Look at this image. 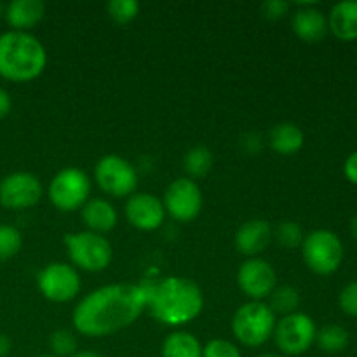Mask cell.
<instances>
[{
	"instance_id": "1",
	"label": "cell",
	"mask_w": 357,
	"mask_h": 357,
	"mask_svg": "<svg viewBox=\"0 0 357 357\" xmlns=\"http://www.w3.org/2000/svg\"><path fill=\"white\" fill-rule=\"evenodd\" d=\"M145 284L115 282L84 296L73 309L72 321L80 335L103 338L131 326L146 309Z\"/></svg>"
},
{
	"instance_id": "2",
	"label": "cell",
	"mask_w": 357,
	"mask_h": 357,
	"mask_svg": "<svg viewBox=\"0 0 357 357\" xmlns=\"http://www.w3.org/2000/svg\"><path fill=\"white\" fill-rule=\"evenodd\" d=\"M145 286L149 293L146 309L164 326L178 328L192 323L204 309V295L192 279L169 275Z\"/></svg>"
},
{
	"instance_id": "3",
	"label": "cell",
	"mask_w": 357,
	"mask_h": 357,
	"mask_svg": "<svg viewBox=\"0 0 357 357\" xmlns=\"http://www.w3.org/2000/svg\"><path fill=\"white\" fill-rule=\"evenodd\" d=\"M47 66L44 44L28 31L9 30L0 35V77L10 82H30Z\"/></svg>"
},
{
	"instance_id": "4",
	"label": "cell",
	"mask_w": 357,
	"mask_h": 357,
	"mask_svg": "<svg viewBox=\"0 0 357 357\" xmlns=\"http://www.w3.org/2000/svg\"><path fill=\"white\" fill-rule=\"evenodd\" d=\"M275 314L264 302H248L232 317V333L244 347L257 349L274 337Z\"/></svg>"
},
{
	"instance_id": "5",
	"label": "cell",
	"mask_w": 357,
	"mask_h": 357,
	"mask_svg": "<svg viewBox=\"0 0 357 357\" xmlns=\"http://www.w3.org/2000/svg\"><path fill=\"white\" fill-rule=\"evenodd\" d=\"M65 246L72 264L86 272L105 271L112 264L114 257V250L107 237L89 230L66 234Z\"/></svg>"
},
{
	"instance_id": "6",
	"label": "cell",
	"mask_w": 357,
	"mask_h": 357,
	"mask_svg": "<svg viewBox=\"0 0 357 357\" xmlns=\"http://www.w3.org/2000/svg\"><path fill=\"white\" fill-rule=\"evenodd\" d=\"M302 255L307 267L317 275H330L338 271L344 260V244L331 230H314L302 243Z\"/></svg>"
},
{
	"instance_id": "7",
	"label": "cell",
	"mask_w": 357,
	"mask_h": 357,
	"mask_svg": "<svg viewBox=\"0 0 357 357\" xmlns=\"http://www.w3.org/2000/svg\"><path fill=\"white\" fill-rule=\"evenodd\" d=\"M47 195L52 206L59 211L72 213L82 209L91 195L89 176L79 167H65V169L58 171L51 180Z\"/></svg>"
},
{
	"instance_id": "8",
	"label": "cell",
	"mask_w": 357,
	"mask_h": 357,
	"mask_svg": "<svg viewBox=\"0 0 357 357\" xmlns=\"http://www.w3.org/2000/svg\"><path fill=\"white\" fill-rule=\"evenodd\" d=\"M94 180L98 187L112 197H131L138 187L136 167L128 159L115 153H108L98 160Z\"/></svg>"
},
{
	"instance_id": "9",
	"label": "cell",
	"mask_w": 357,
	"mask_h": 357,
	"mask_svg": "<svg viewBox=\"0 0 357 357\" xmlns=\"http://www.w3.org/2000/svg\"><path fill=\"white\" fill-rule=\"evenodd\" d=\"M317 328L312 317L303 312H293L275 323L274 340L284 356L305 354L316 342Z\"/></svg>"
},
{
	"instance_id": "10",
	"label": "cell",
	"mask_w": 357,
	"mask_h": 357,
	"mask_svg": "<svg viewBox=\"0 0 357 357\" xmlns=\"http://www.w3.org/2000/svg\"><path fill=\"white\" fill-rule=\"evenodd\" d=\"M80 275L75 267L65 261H52L47 264L37 274L38 291L49 302L66 303L75 298L80 291Z\"/></svg>"
},
{
	"instance_id": "11",
	"label": "cell",
	"mask_w": 357,
	"mask_h": 357,
	"mask_svg": "<svg viewBox=\"0 0 357 357\" xmlns=\"http://www.w3.org/2000/svg\"><path fill=\"white\" fill-rule=\"evenodd\" d=\"M164 209L169 213L176 222H192L202 211L204 197L199 185L190 178H178L171 181L164 194Z\"/></svg>"
},
{
	"instance_id": "12",
	"label": "cell",
	"mask_w": 357,
	"mask_h": 357,
	"mask_svg": "<svg viewBox=\"0 0 357 357\" xmlns=\"http://www.w3.org/2000/svg\"><path fill=\"white\" fill-rule=\"evenodd\" d=\"M42 199V183L35 174L16 171L0 180V204L6 209H28Z\"/></svg>"
},
{
	"instance_id": "13",
	"label": "cell",
	"mask_w": 357,
	"mask_h": 357,
	"mask_svg": "<svg viewBox=\"0 0 357 357\" xmlns=\"http://www.w3.org/2000/svg\"><path fill=\"white\" fill-rule=\"evenodd\" d=\"M237 284L251 302H261L264 298H268L278 286V274L264 258H248L237 271Z\"/></svg>"
},
{
	"instance_id": "14",
	"label": "cell",
	"mask_w": 357,
	"mask_h": 357,
	"mask_svg": "<svg viewBox=\"0 0 357 357\" xmlns=\"http://www.w3.org/2000/svg\"><path fill=\"white\" fill-rule=\"evenodd\" d=\"M126 218L135 229L142 230V232H153L162 227L166 209L157 195L142 192V194H132L128 199Z\"/></svg>"
},
{
	"instance_id": "15",
	"label": "cell",
	"mask_w": 357,
	"mask_h": 357,
	"mask_svg": "<svg viewBox=\"0 0 357 357\" xmlns=\"http://www.w3.org/2000/svg\"><path fill=\"white\" fill-rule=\"evenodd\" d=\"M274 229L267 220L253 218L244 222L236 232V248L248 258H255L267 250Z\"/></svg>"
},
{
	"instance_id": "16",
	"label": "cell",
	"mask_w": 357,
	"mask_h": 357,
	"mask_svg": "<svg viewBox=\"0 0 357 357\" xmlns=\"http://www.w3.org/2000/svg\"><path fill=\"white\" fill-rule=\"evenodd\" d=\"M291 26L300 40L317 44L328 33V17L317 7L300 6V9L293 14Z\"/></svg>"
},
{
	"instance_id": "17",
	"label": "cell",
	"mask_w": 357,
	"mask_h": 357,
	"mask_svg": "<svg viewBox=\"0 0 357 357\" xmlns=\"http://www.w3.org/2000/svg\"><path fill=\"white\" fill-rule=\"evenodd\" d=\"M82 213V220L86 223L87 230L94 234H107L110 230L115 229L119 222L117 209L114 208L112 202H108L107 199L94 197L89 199L86 204L80 209Z\"/></svg>"
},
{
	"instance_id": "18",
	"label": "cell",
	"mask_w": 357,
	"mask_h": 357,
	"mask_svg": "<svg viewBox=\"0 0 357 357\" xmlns=\"http://www.w3.org/2000/svg\"><path fill=\"white\" fill-rule=\"evenodd\" d=\"M45 14L42 0H13L6 3V21L14 31H28L37 26Z\"/></svg>"
},
{
	"instance_id": "19",
	"label": "cell",
	"mask_w": 357,
	"mask_h": 357,
	"mask_svg": "<svg viewBox=\"0 0 357 357\" xmlns=\"http://www.w3.org/2000/svg\"><path fill=\"white\" fill-rule=\"evenodd\" d=\"M328 30L340 40L357 38V0H344L331 7L328 16Z\"/></svg>"
},
{
	"instance_id": "20",
	"label": "cell",
	"mask_w": 357,
	"mask_h": 357,
	"mask_svg": "<svg viewBox=\"0 0 357 357\" xmlns=\"http://www.w3.org/2000/svg\"><path fill=\"white\" fill-rule=\"evenodd\" d=\"M303 143H305V135L293 122H281L268 132V145L279 155H295L302 150Z\"/></svg>"
},
{
	"instance_id": "21",
	"label": "cell",
	"mask_w": 357,
	"mask_h": 357,
	"mask_svg": "<svg viewBox=\"0 0 357 357\" xmlns=\"http://www.w3.org/2000/svg\"><path fill=\"white\" fill-rule=\"evenodd\" d=\"M162 357H202V344L188 331H173L167 335L160 349Z\"/></svg>"
},
{
	"instance_id": "22",
	"label": "cell",
	"mask_w": 357,
	"mask_h": 357,
	"mask_svg": "<svg viewBox=\"0 0 357 357\" xmlns=\"http://www.w3.org/2000/svg\"><path fill=\"white\" fill-rule=\"evenodd\" d=\"M213 164H215L213 152L204 145L192 146L183 157V167L188 176H190V180L206 176L213 169Z\"/></svg>"
},
{
	"instance_id": "23",
	"label": "cell",
	"mask_w": 357,
	"mask_h": 357,
	"mask_svg": "<svg viewBox=\"0 0 357 357\" xmlns=\"http://www.w3.org/2000/svg\"><path fill=\"white\" fill-rule=\"evenodd\" d=\"M268 307L274 314H282V316H289V314L296 312L300 305V291L295 286H275L274 291L268 296Z\"/></svg>"
},
{
	"instance_id": "24",
	"label": "cell",
	"mask_w": 357,
	"mask_h": 357,
	"mask_svg": "<svg viewBox=\"0 0 357 357\" xmlns=\"http://www.w3.org/2000/svg\"><path fill=\"white\" fill-rule=\"evenodd\" d=\"M316 342L319 349L328 354H338L345 351L349 345V331L338 324H328L321 328L316 335Z\"/></svg>"
},
{
	"instance_id": "25",
	"label": "cell",
	"mask_w": 357,
	"mask_h": 357,
	"mask_svg": "<svg viewBox=\"0 0 357 357\" xmlns=\"http://www.w3.org/2000/svg\"><path fill=\"white\" fill-rule=\"evenodd\" d=\"M23 246V236L13 225H0V261L16 257Z\"/></svg>"
},
{
	"instance_id": "26",
	"label": "cell",
	"mask_w": 357,
	"mask_h": 357,
	"mask_svg": "<svg viewBox=\"0 0 357 357\" xmlns=\"http://www.w3.org/2000/svg\"><path fill=\"white\" fill-rule=\"evenodd\" d=\"M107 13L115 23L128 24L139 14V2L136 0H112L107 3Z\"/></svg>"
},
{
	"instance_id": "27",
	"label": "cell",
	"mask_w": 357,
	"mask_h": 357,
	"mask_svg": "<svg viewBox=\"0 0 357 357\" xmlns=\"http://www.w3.org/2000/svg\"><path fill=\"white\" fill-rule=\"evenodd\" d=\"M49 349L56 357H72L77 352V337L70 330H56L49 337Z\"/></svg>"
},
{
	"instance_id": "28",
	"label": "cell",
	"mask_w": 357,
	"mask_h": 357,
	"mask_svg": "<svg viewBox=\"0 0 357 357\" xmlns=\"http://www.w3.org/2000/svg\"><path fill=\"white\" fill-rule=\"evenodd\" d=\"M275 239L281 246L293 250V248L302 246L305 236H303V230L298 223L291 222V220H284V222L275 227Z\"/></svg>"
},
{
	"instance_id": "29",
	"label": "cell",
	"mask_w": 357,
	"mask_h": 357,
	"mask_svg": "<svg viewBox=\"0 0 357 357\" xmlns=\"http://www.w3.org/2000/svg\"><path fill=\"white\" fill-rule=\"evenodd\" d=\"M202 357H243L239 347L225 338H215L202 345Z\"/></svg>"
},
{
	"instance_id": "30",
	"label": "cell",
	"mask_w": 357,
	"mask_h": 357,
	"mask_svg": "<svg viewBox=\"0 0 357 357\" xmlns=\"http://www.w3.org/2000/svg\"><path fill=\"white\" fill-rule=\"evenodd\" d=\"M338 303L340 309L349 316H357V281L351 282L342 289L340 296H338Z\"/></svg>"
},
{
	"instance_id": "31",
	"label": "cell",
	"mask_w": 357,
	"mask_h": 357,
	"mask_svg": "<svg viewBox=\"0 0 357 357\" xmlns=\"http://www.w3.org/2000/svg\"><path fill=\"white\" fill-rule=\"evenodd\" d=\"M289 3L284 0H267V2L261 3V13L268 20H281L288 14Z\"/></svg>"
},
{
	"instance_id": "32",
	"label": "cell",
	"mask_w": 357,
	"mask_h": 357,
	"mask_svg": "<svg viewBox=\"0 0 357 357\" xmlns=\"http://www.w3.org/2000/svg\"><path fill=\"white\" fill-rule=\"evenodd\" d=\"M344 171H345V176H347V180L352 181L354 185H357V150L347 157Z\"/></svg>"
},
{
	"instance_id": "33",
	"label": "cell",
	"mask_w": 357,
	"mask_h": 357,
	"mask_svg": "<svg viewBox=\"0 0 357 357\" xmlns=\"http://www.w3.org/2000/svg\"><path fill=\"white\" fill-rule=\"evenodd\" d=\"M10 108H13V100H10L9 93L3 87H0V121L10 114Z\"/></svg>"
},
{
	"instance_id": "34",
	"label": "cell",
	"mask_w": 357,
	"mask_h": 357,
	"mask_svg": "<svg viewBox=\"0 0 357 357\" xmlns=\"http://www.w3.org/2000/svg\"><path fill=\"white\" fill-rule=\"evenodd\" d=\"M10 347H13V344H10L9 337L3 333H0V357H6L7 354H9Z\"/></svg>"
},
{
	"instance_id": "35",
	"label": "cell",
	"mask_w": 357,
	"mask_h": 357,
	"mask_svg": "<svg viewBox=\"0 0 357 357\" xmlns=\"http://www.w3.org/2000/svg\"><path fill=\"white\" fill-rule=\"evenodd\" d=\"M72 357H103V356L98 354V352L94 351H77Z\"/></svg>"
},
{
	"instance_id": "36",
	"label": "cell",
	"mask_w": 357,
	"mask_h": 357,
	"mask_svg": "<svg viewBox=\"0 0 357 357\" xmlns=\"http://www.w3.org/2000/svg\"><path fill=\"white\" fill-rule=\"evenodd\" d=\"M351 230L352 234H354V237L357 239V215L352 218V223H351Z\"/></svg>"
},
{
	"instance_id": "37",
	"label": "cell",
	"mask_w": 357,
	"mask_h": 357,
	"mask_svg": "<svg viewBox=\"0 0 357 357\" xmlns=\"http://www.w3.org/2000/svg\"><path fill=\"white\" fill-rule=\"evenodd\" d=\"M6 16V3L0 2V17Z\"/></svg>"
},
{
	"instance_id": "38",
	"label": "cell",
	"mask_w": 357,
	"mask_h": 357,
	"mask_svg": "<svg viewBox=\"0 0 357 357\" xmlns=\"http://www.w3.org/2000/svg\"><path fill=\"white\" fill-rule=\"evenodd\" d=\"M257 357H282V356H278V354H261V356H257Z\"/></svg>"
},
{
	"instance_id": "39",
	"label": "cell",
	"mask_w": 357,
	"mask_h": 357,
	"mask_svg": "<svg viewBox=\"0 0 357 357\" xmlns=\"http://www.w3.org/2000/svg\"><path fill=\"white\" fill-rule=\"evenodd\" d=\"M37 357H56V356H52V354H42V356H37Z\"/></svg>"
}]
</instances>
